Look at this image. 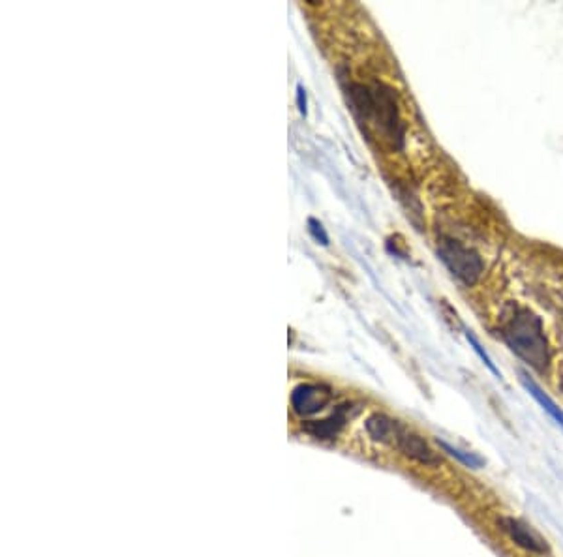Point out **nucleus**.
Instances as JSON below:
<instances>
[{
	"instance_id": "1",
	"label": "nucleus",
	"mask_w": 563,
	"mask_h": 557,
	"mask_svg": "<svg viewBox=\"0 0 563 557\" xmlns=\"http://www.w3.org/2000/svg\"><path fill=\"white\" fill-rule=\"evenodd\" d=\"M349 99L353 111L363 122L374 126L394 147H404L406 128L400 119L393 88L374 81L370 85L353 83L349 86Z\"/></svg>"
},
{
	"instance_id": "2",
	"label": "nucleus",
	"mask_w": 563,
	"mask_h": 557,
	"mask_svg": "<svg viewBox=\"0 0 563 557\" xmlns=\"http://www.w3.org/2000/svg\"><path fill=\"white\" fill-rule=\"evenodd\" d=\"M503 340L509 349L520 357L528 366L537 372H544L550 364L549 340L542 331L541 319L533 311L518 308L501 329Z\"/></svg>"
},
{
	"instance_id": "3",
	"label": "nucleus",
	"mask_w": 563,
	"mask_h": 557,
	"mask_svg": "<svg viewBox=\"0 0 563 557\" xmlns=\"http://www.w3.org/2000/svg\"><path fill=\"white\" fill-rule=\"evenodd\" d=\"M437 255L445 267L449 268L450 274L466 285H473L485 270V263L479 257L477 252L452 239H444L439 242Z\"/></svg>"
},
{
	"instance_id": "4",
	"label": "nucleus",
	"mask_w": 563,
	"mask_h": 557,
	"mask_svg": "<svg viewBox=\"0 0 563 557\" xmlns=\"http://www.w3.org/2000/svg\"><path fill=\"white\" fill-rule=\"evenodd\" d=\"M332 400L331 388L325 385H316V383H304L293 390L291 394V403L295 413L303 416L314 415L317 411L327 407V403Z\"/></svg>"
},
{
	"instance_id": "5",
	"label": "nucleus",
	"mask_w": 563,
	"mask_h": 557,
	"mask_svg": "<svg viewBox=\"0 0 563 557\" xmlns=\"http://www.w3.org/2000/svg\"><path fill=\"white\" fill-rule=\"evenodd\" d=\"M498 522H500V528L509 535V538L514 544H518L520 548L533 552V554H544L547 552L544 541L529 525L522 522V520L513 518V516H501Z\"/></svg>"
},
{
	"instance_id": "6",
	"label": "nucleus",
	"mask_w": 563,
	"mask_h": 557,
	"mask_svg": "<svg viewBox=\"0 0 563 557\" xmlns=\"http://www.w3.org/2000/svg\"><path fill=\"white\" fill-rule=\"evenodd\" d=\"M394 445H396L408 458L415 460V462H419L422 466H437V464H439V456L430 449L428 445H426V441H424L421 436L413 434V431H408L404 426H402L400 434H398V438H396V443Z\"/></svg>"
},
{
	"instance_id": "7",
	"label": "nucleus",
	"mask_w": 563,
	"mask_h": 557,
	"mask_svg": "<svg viewBox=\"0 0 563 557\" xmlns=\"http://www.w3.org/2000/svg\"><path fill=\"white\" fill-rule=\"evenodd\" d=\"M353 413H355V411H353L352 403H344V405H340L331 416H327L325 420L308 424V426H306V431H310L314 438L331 439L344 428L345 423L353 416Z\"/></svg>"
},
{
	"instance_id": "8",
	"label": "nucleus",
	"mask_w": 563,
	"mask_h": 557,
	"mask_svg": "<svg viewBox=\"0 0 563 557\" xmlns=\"http://www.w3.org/2000/svg\"><path fill=\"white\" fill-rule=\"evenodd\" d=\"M402 430V424L398 420L389 418L387 415H372L366 420V431L370 438L380 441V443H396V438Z\"/></svg>"
},
{
	"instance_id": "9",
	"label": "nucleus",
	"mask_w": 563,
	"mask_h": 557,
	"mask_svg": "<svg viewBox=\"0 0 563 557\" xmlns=\"http://www.w3.org/2000/svg\"><path fill=\"white\" fill-rule=\"evenodd\" d=\"M520 383L524 385V388L528 390L529 394L533 396L535 402L539 403L542 410L547 411V413H549V415L563 428V411L558 407V403L554 402V400H552V398H550V396L547 394V392H544L528 374H524V372H520Z\"/></svg>"
},
{
	"instance_id": "10",
	"label": "nucleus",
	"mask_w": 563,
	"mask_h": 557,
	"mask_svg": "<svg viewBox=\"0 0 563 557\" xmlns=\"http://www.w3.org/2000/svg\"><path fill=\"white\" fill-rule=\"evenodd\" d=\"M437 445H439V447H441V449H444L449 456L458 460L462 466L470 467V469H479V467L485 466V460L481 458V456H477V454H473V452L460 451V449L452 447V445H449L447 441H444V439H437Z\"/></svg>"
},
{
	"instance_id": "11",
	"label": "nucleus",
	"mask_w": 563,
	"mask_h": 557,
	"mask_svg": "<svg viewBox=\"0 0 563 557\" xmlns=\"http://www.w3.org/2000/svg\"><path fill=\"white\" fill-rule=\"evenodd\" d=\"M466 338H468V342H470V346L473 347V351H475V353H477V355H479V359H481V360H483V362H485V366L488 368V370H490V372H492V374L496 375V377H501L500 370L496 368V364H494V362H492V359L488 357V353H486L485 349H483V346L479 344V340L475 338V336H473L472 332H470V331L466 332Z\"/></svg>"
},
{
	"instance_id": "12",
	"label": "nucleus",
	"mask_w": 563,
	"mask_h": 557,
	"mask_svg": "<svg viewBox=\"0 0 563 557\" xmlns=\"http://www.w3.org/2000/svg\"><path fill=\"white\" fill-rule=\"evenodd\" d=\"M308 229H310V233H312V237H314L319 244H323V246L329 244V235L325 233L323 226H321L317 220H314V218L308 220Z\"/></svg>"
},
{
	"instance_id": "13",
	"label": "nucleus",
	"mask_w": 563,
	"mask_h": 557,
	"mask_svg": "<svg viewBox=\"0 0 563 557\" xmlns=\"http://www.w3.org/2000/svg\"><path fill=\"white\" fill-rule=\"evenodd\" d=\"M297 106L301 115H306V92H304L303 85L297 86Z\"/></svg>"
}]
</instances>
